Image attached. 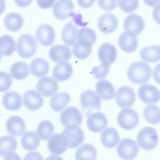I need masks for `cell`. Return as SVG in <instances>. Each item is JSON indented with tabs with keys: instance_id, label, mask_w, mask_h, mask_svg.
<instances>
[{
	"instance_id": "6da1fadb",
	"label": "cell",
	"mask_w": 160,
	"mask_h": 160,
	"mask_svg": "<svg viewBox=\"0 0 160 160\" xmlns=\"http://www.w3.org/2000/svg\"><path fill=\"white\" fill-rule=\"evenodd\" d=\"M127 75L129 79L136 84L147 82L151 77V67L142 61L132 62L128 68Z\"/></svg>"
},
{
	"instance_id": "7a4b0ae2",
	"label": "cell",
	"mask_w": 160,
	"mask_h": 160,
	"mask_svg": "<svg viewBox=\"0 0 160 160\" xmlns=\"http://www.w3.org/2000/svg\"><path fill=\"white\" fill-rule=\"evenodd\" d=\"M80 102L82 111L86 116H89L94 111H99L101 107L100 96L91 89L86 90L81 93Z\"/></svg>"
},
{
	"instance_id": "3957f363",
	"label": "cell",
	"mask_w": 160,
	"mask_h": 160,
	"mask_svg": "<svg viewBox=\"0 0 160 160\" xmlns=\"http://www.w3.org/2000/svg\"><path fill=\"white\" fill-rule=\"evenodd\" d=\"M159 141V136L156 130L152 127L142 128L137 136V142L141 148L150 151L154 149Z\"/></svg>"
},
{
	"instance_id": "277c9868",
	"label": "cell",
	"mask_w": 160,
	"mask_h": 160,
	"mask_svg": "<svg viewBox=\"0 0 160 160\" xmlns=\"http://www.w3.org/2000/svg\"><path fill=\"white\" fill-rule=\"evenodd\" d=\"M16 51L22 58H30L36 52L37 44L34 38L28 34H21L17 42Z\"/></svg>"
},
{
	"instance_id": "5b68a950",
	"label": "cell",
	"mask_w": 160,
	"mask_h": 160,
	"mask_svg": "<svg viewBox=\"0 0 160 160\" xmlns=\"http://www.w3.org/2000/svg\"><path fill=\"white\" fill-rule=\"evenodd\" d=\"M116 151L119 156L124 160L134 158L139 151V147L135 141L130 138H124L118 142Z\"/></svg>"
},
{
	"instance_id": "8992f818",
	"label": "cell",
	"mask_w": 160,
	"mask_h": 160,
	"mask_svg": "<svg viewBox=\"0 0 160 160\" xmlns=\"http://www.w3.org/2000/svg\"><path fill=\"white\" fill-rule=\"evenodd\" d=\"M119 126L125 130H131L138 125L139 116L137 112L131 108H124L120 111L117 118Z\"/></svg>"
},
{
	"instance_id": "52a82bcc",
	"label": "cell",
	"mask_w": 160,
	"mask_h": 160,
	"mask_svg": "<svg viewBox=\"0 0 160 160\" xmlns=\"http://www.w3.org/2000/svg\"><path fill=\"white\" fill-rule=\"evenodd\" d=\"M62 133L66 136L68 148L74 149L82 144L84 140V134L79 125L70 124L66 126Z\"/></svg>"
},
{
	"instance_id": "ba28073f",
	"label": "cell",
	"mask_w": 160,
	"mask_h": 160,
	"mask_svg": "<svg viewBox=\"0 0 160 160\" xmlns=\"http://www.w3.org/2000/svg\"><path fill=\"white\" fill-rule=\"evenodd\" d=\"M47 146L52 154H62L68 147L67 138L63 133H55L49 138Z\"/></svg>"
},
{
	"instance_id": "9c48e42d",
	"label": "cell",
	"mask_w": 160,
	"mask_h": 160,
	"mask_svg": "<svg viewBox=\"0 0 160 160\" xmlns=\"http://www.w3.org/2000/svg\"><path fill=\"white\" fill-rule=\"evenodd\" d=\"M136 99L135 92L132 88L128 86L119 88L115 94V99L121 108H129L133 105Z\"/></svg>"
},
{
	"instance_id": "30bf717a",
	"label": "cell",
	"mask_w": 160,
	"mask_h": 160,
	"mask_svg": "<svg viewBox=\"0 0 160 160\" xmlns=\"http://www.w3.org/2000/svg\"><path fill=\"white\" fill-rule=\"evenodd\" d=\"M74 8L71 0H58L52 6V14L57 19L64 20L72 16Z\"/></svg>"
},
{
	"instance_id": "8fae6325",
	"label": "cell",
	"mask_w": 160,
	"mask_h": 160,
	"mask_svg": "<svg viewBox=\"0 0 160 160\" xmlns=\"http://www.w3.org/2000/svg\"><path fill=\"white\" fill-rule=\"evenodd\" d=\"M138 96L144 103L154 104L160 99V91L154 86L145 84L139 88Z\"/></svg>"
},
{
	"instance_id": "7c38bea8",
	"label": "cell",
	"mask_w": 160,
	"mask_h": 160,
	"mask_svg": "<svg viewBox=\"0 0 160 160\" xmlns=\"http://www.w3.org/2000/svg\"><path fill=\"white\" fill-rule=\"evenodd\" d=\"M22 101L23 104L28 109L37 111L42 107L44 103V99L38 91L30 89L24 93Z\"/></svg>"
},
{
	"instance_id": "4fadbf2b",
	"label": "cell",
	"mask_w": 160,
	"mask_h": 160,
	"mask_svg": "<svg viewBox=\"0 0 160 160\" xmlns=\"http://www.w3.org/2000/svg\"><path fill=\"white\" fill-rule=\"evenodd\" d=\"M55 35L53 28L47 24L40 25L36 31L37 41L44 46H49L52 44L55 39Z\"/></svg>"
},
{
	"instance_id": "5bb4252c",
	"label": "cell",
	"mask_w": 160,
	"mask_h": 160,
	"mask_svg": "<svg viewBox=\"0 0 160 160\" xmlns=\"http://www.w3.org/2000/svg\"><path fill=\"white\" fill-rule=\"evenodd\" d=\"M86 125L89 131L92 132H101L108 125V119L101 112H95L88 116Z\"/></svg>"
},
{
	"instance_id": "9a60e30c",
	"label": "cell",
	"mask_w": 160,
	"mask_h": 160,
	"mask_svg": "<svg viewBox=\"0 0 160 160\" xmlns=\"http://www.w3.org/2000/svg\"><path fill=\"white\" fill-rule=\"evenodd\" d=\"M36 88L44 96L49 97L58 91V83L51 76H44L38 80Z\"/></svg>"
},
{
	"instance_id": "2e32d148",
	"label": "cell",
	"mask_w": 160,
	"mask_h": 160,
	"mask_svg": "<svg viewBox=\"0 0 160 160\" xmlns=\"http://www.w3.org/2000/svg\"><path fill=\"white\" fill-rule=\"evenodd\" d=\"M61 124L66 126L70 124L81 125L82 121V116L79 109L69 106L64 109L60 115Z\"/></svg>"
},
{
	"instance_id": "e0dca14e",
	"label": "cell",
	"mask_w": 160,
	"mask_h": 160,
	"mask_svg": "<svg viewBox=\"0 0 160 160\" xmlns=\"http://www.w3.org/2000/svg\"><path fill=\"white\" fill-rule=\"evenodd\" d=\"M145 23L138 14H131L126 17L123 22V27L126 31L132 32L135 35L140 34L144 28Z\"/></svg>"
},
{
	"instance_id": "ac0fdd59",
	"label": "cell",
	"mask_w": 160,
	"mask_h": 160,
	"mask_svg": "<svg viewBox=\"0 0 160 160\" xmlns=\"http://www.w3.org/2000/svg\"><path fill=\"white\" fill-rule=\"evenodd\" d=\"M98 55L99 61L102 64L110 66L116 59L117 51L114 45L105 42L99 47Z\"/></svg>"
},
{
	"instance_id": "d6986e66",
	"label": "cell",
	"mask_w": 160,
	"mask_h": 160,
	"mask_svg": "<svg viewBox=\"0 0 160 160\" xmlns=\"http://www.w3.org/2000/svg\"><path fill=\"white\" fill-rule=\"evenodd\" d=\"M118 44L125 52H132L138 46V39L134 34L125 31L119 37Z\"/></svg>"
},
{
	"instance_id": "ffe728a7",
	"label": "cell",
	"mask_w": 160,
	"mask_h": 160,
	"mask_svg": "<svg viewBox=\"0 0 160 160\" xmlns=\"http://www.w3.org/2000/svg\"><path fill=\"white\" fill-rule=\"evenodd\" d=\"M118 21L116 16L112 14L107 13L102 15L98 19V29L104 34L113 32L117 28Z\"/></svg>"
},
{
	"instance_id": "44dd1931",
	"label": "cell",
	"mask_w": 160,
	"mask_h": 160,
	"mask_svg": "<svg viewBox=\"0 0 160 160\" xmlns=\"http://www.w3.org/2000/svg\"><path fill=\"white\" fill-rule=\"evenodd\" d=\"M71 55L72 53L70 48L61 44L53 46L49 51L50 59L56 62L68 61L71 58Z\"/></svg>"
},
{
	"instance_id": "7402d4cb",
	"label": "cell",
	"mask_w": 160,
	"mask_h": 160,
	"mask_svg": "<svg viewBox=\"0 0 160 160\" xmlns=\"http://www.w3.org/2000/svg\"><path fill=\"white\" fill-rule=\"evenodd\" d=\"M7 131L14 136H19L26 129V123L23 119L18 116L10 117L6 122Z\"/></svg>"
},
{
	"instance_id": "603a6c76",
	"label": "cell",
	"mask_w": 160,
	"mask_h": 160,
	"mask_svg": "<svg viewBox=\"0 0 160 160\" xmlns=\"http://www.w3.org/2000/svg\"><path fill=\"white\" fill-rule=\"evenodd\" d=\"M52 76L58 81H65L69 79L72 74L71 65L66 61L58 62L52 69Z\"/></svg>"
},
{
	"instance_id": "cb8c5ba5",
	"label": "cell",
	"mask_w": 160,
	"mask_h": 160,
	"mask_svg": "<svg viewBox=\"0 0 160 160\" xmlns=\"http://www.w3.org/2000/svg\"><path fill=\"white\" fill-rule=\"evenodd\" d=\"M2 104L9 111H16L22 106V98L18 92L9 91L4 94Z\"/></svg>"
},
{
	"instance_id": "d4e9b609",
	"label": "cell",
	"mask_w": 160,
	"mask_h": 160,
	"mask_svg": "<svg viewBox=\"0 0 160 160\" xmlns=\"http://www.w3.org/2000/svg\"><path fill=\"white\" fill-rule=\"evenodd\" d=\"M96 91L104 100H110L115 95V89L110 81L106 79H101L96 84Z\"/></svg>"
},
{
	"instance_id": "484cf974",
	"label": "cell",
	"mask_w": 160,
	"mask_h": 160,
	"mask_svg": "<svg viewBox=\"0 0 160 160\" xmlns=\"http://www.w3.org/2000/svg\"><path fill=\"white\" fill-rule=\"evenodd\" d=\"M78 29L72 22H68L61 31V39L63 42L69 46H72L77 41Z\"/></svg>"
},
{
	"instance_id": "4316f807",
	"label": "cell",
	"mask_w": 160,
	"mask_h": 160,
	"mask_svg": "<svg viewBox=\"0 0 160 160\" xmlns=\"http://www.w3.org/2000/svg\"><path fill=\"white\" fill-rule=\"evenodd\" d=\"M119 135L118 131L113 128H108L101 134V141L104 146L113 148L118 143Z\"/></svg>"
},
{
	"instance_id": "83f0119b",
	"label": "cell",
	"mask_w": 160,
	"mask_h": 160,
	"mask_svg": "<svg viewBox=\"0 0 160 160\" xmlns=\"http://www.w3.org/2000/svg\"><path fill=\"white\" fill-rule=\"evenodd\" d=\"M142 60L148 62H157L160 61V46L151 45L142 48L139 52Z\"/></svg>"
},
{
	"instance_id": "f1b7e54d",
	"label": "cell",
	"mask_w": 160,
	"mask_h": 160,
	"mask_svg": "<svg viewBox=\"0 0 160 160\" xmlns=\"http://www.w3.org/2000/svg\"><path fill=\"white\" fill-rule=\"evenodd\" d=\"M49 69L48 62L41 58L32 59L30 64L31 73L36 77H42L48 74Z\"/></svg>"
},
{
	"instance_id": "f546056e",
	"label": "cell",
	"mask_w": 160,
	"mask_h": 160,
	"mask_svg": "<svg viewBox=\"0 0 160 160\" xmlns=\"http://www.w3.org/2000/svg\"><path fill=\"white\" fill-rule=\"evenodd\" d=\"M97 151L95 147L88 143H86L79 147L75 153L76 160H96Z\"/></svg>"
},
{
	"instance_id": "4dcf8cb0",
	"label": "cell",
	"mask_w": 160,
	"mask_h": 160,
	"mask_svg": "<svg viewBox=\"0 0 160 160\" xmlns=\"http://www.w3.org/2000/svg\"><path fill=\"white\" fill-rule=\"evenodd\" d=\"M21 145L22 148L28 151L36 150L39 144V138L37 132L32 131L25 132L21 137Z\"/></svg>"
},
{
	"instance_id": "1f68e13d",
	"label": "cell",
	"mask_w": 160,
	"mask_h": 160,
	"mask_svg": "<svg viewBox=\"0 0 160 160\" xmlns=\"http://www.w3.org/2000/svg\"><path fill=\"white\" fill-rule=\"evenodd\" d=\"M71 96L66 92H61L52 96L50 99L52 109L56 112L61 111L70 102Z\"/></svg>"
},
{
	"instance_id": "d6a6232c",
	"label": "cell",
	"mask_w": 160,
	"mask_h": 160,
	"mask_svg": "<svg viewBox=\"0 0 160 160\" xmlns=\"http://www.w3.org/2000/svg\"><path fill=\"white\" fill-rule=\"evenodd\" d=\"M24 21L22 17L18 12H10L4 19L6 28L12 32L19 31L22 26Z\"/></svg>"
},
{
	"instance_id": "836d02e7",
	"label": "cell",
	"mask_w": 160,
	"mask_h": 160,
	"mask_svg": "<svg viewBox=\"0 0 160 160\" xmlns=\"http://www.w3.org/2000/svg\"><path fill=\"white\" fill-rule=\"evenodd\" d=\"M92 46V44L88 42L77 40L72 48L73 55L78 59H85L91 54Z\"/></svg>"
},
{
	"instance_id": "e575fe53",
	"label": "cell",
	"mask_w": 160,
	"mask_h": 160,
	"mask_svg": "<svg viewBox=\"0 0 160 160\" xmlns=\"http://www.w3.org/2000/svg\"><path fill=\"white\" fill-rule=\"evenodd\" d=\"M29 66L23 61L14 62L10 67L9 73L12 78L21 80L25 79L29 75Z\"/></svg>"
},
{
	"instance_id": "d590c367",
	"label": "cell",
	"mask_w": 160,
	"mask_h": 160,
	"mask_svg": "<svg viewBox=\"0 0 160 160\" xmlns=\"http://www.w3.org/2000/svg\"><path fill=\"white\" fill-rule=\"evenodd\" d=\"M16 48V42L12 37L8 34L0 36V52L4 56H11Z\"/></svg>"
},
{
	"instance_id": "8d00e7d4",
	"label": "cell",
	"mask_w": 160,
	"mask_h": 160,
	"mask_svg": "<svg viewBox=\"0 0 160 160\" xmlns=\"http://www.w3.org/2000/svg\"><path fill=\"white\" fill-rule=\"evenodd\" d=\"M18 146L16 139L11 136H4L0 138V156H4L14 151Z\"/></svg>"
},
{
	"instance_id": "74e56055",
	"label": "cell",
	"mask_w": 160,
	"mask_h": 160,
	"mask_svg": "<svg viewBox=\"0 0 160 160\" xmlns=\"http://www.w3.org/2000/svg\"><path fill=\"white\" fill-rule=\"evenodd\" d=\"M143 115L146 121L152 124L160 122V108L154 104L146 106L143 111Z\"/></svg>"
},
{
	"instance_id": "f35d334b",
	"label": "cell",
	"mask_w": 160,
	"mask_h": 160,
	"mask_svg": "<svg viewBox=\"0 0 160 160\" xmlns=\"http://www.w3.org/2000/svg\"><path fill=\"white\" fill-rule=\"evenodd\" d=\"M54 131V128L53 124L47 120H44L39 122L38 126L36 132L39 138L43 140H47L49 139Z\"/></svg>"
},
{
	"instance_id": "ab89813d",
	"label": "cell",
	"mask_w": 160,
	"mask_h": 160,
	"mask_svg": "<svg viewBox=\"0 0 160 160\" xmlns=\"http://www.w3.org/2000/svg\"><path fill=\"white\" fill-rule=\"evenodd\" d=\"M77 40L84 41L93 45L96 40V34L91 28H83L78 29Z\"/></svg>"
},
{
	"instance_id": "60d3db41",
	"label": "cell",
	"mask_w": 160,
	"mask_h": 160,
	"mask_svg": "<svg viewBox=\"0 0 160 160\" xmlns=\"http://www.w3.org/2000/svg\"><path fill=\"white\" fill-rule=\"evenodd\" d=\"M118 2L120 9L126 12L134 11L139 5V0H118Z\"/></svg>"
},
{
	"instance_id": "b9f144b4",
	"label": "cell",
	"mask_w": 160,
	"mask_h": 160,
	"mask_svg": "<svg viewBox=\"0 0 160 160\" xmlns=\"http://www.w3.org/2000/svg\"><path fill=\"white\" fill-rule=\"evenodd\" d=\"M12 82V79L8 72L0 71V92H6L11 88Z\"/></svg>"
},
{
	"instance_id": "7bdbcfd3",
	"label": "cell",
	"mask_w": 160,
	"mask_h": 160,
	"mask_svg": "<svg viewBox=\"0 0 160 160\" xmlns=\"http://www.w3.org/2000/svg\"><path fill=\"white\" fill-rule=\"evenodd\" d=\"M110 66L101 63L99 66L92 68V74L97 79H102L105 78L109 73Z\"/></svg>"
},
{
	"instance_id": "ee69618b",
	"label": "cell",
	"mask_w": 160,
	"mask_h": 160,
	"mask_svg": "<svg viewBox=\"0 0 160 160\" xmlns=\"http://www.w3.org/2000/svg\"><path fill=\"white\" fill-rule=\"evenodd\" d=\"M118 1V0H98V4L102 10L110 11L116 8Z\"/></svg>"
},
{
	"instance_id": "f6af8a7d",
	"label": "cell",
	"mask_w": 160,
	"mask_h": 160,
	"mask_svg": "<svg viewBox=\"0 0 160 160\" xmlns=\"http://www.w3.org/2000/svg\"><path fill=\"white\" fill-rule=\"evenodd\" d=\"M23 160H44L42 156L38 152H31L26 154Z\"/></svg>"
},
{
	"instance_id": "bcb514c9",
	"label": "cell",
	"mask_w": 160,
	"mask_h": 160,
	"mask_svg": "<svg viewBox=\"0 0 160 160\" xmlns=\"http://www.w3.org/2000/svg\"><path fill=\"white\" fill-rule=\"evenodd\" d=\"M55 0H36L39 7L42 9H48L52 7L54 4Z\"/></svg>"
},
{
	"instance_id": "7dc6e473",
	"label": "cell",
	"mask_w": 160,
	"mask_h": 160,
	"mask_svg": "<svg viewBox=\"0 0 160 160\" xmlns=\"http://www.w3.org/2000/svg\"><path fill=\"white\" fill-rule=\"evenodd\" d=\"M152 17L156 22L160 24V2L154 6L152 11Z\"/></svg>"
},
{
	"instance_id": "c3c4849f",
	"label": "cell",
	"mask_w": 160,
	"mask_h": 160,
	"mask_svg": "<svg viewBox=\"0 0 160 160\" xmlns=\"http://www.w3.org/2000/svg\"><path fill=\"white\" fill-rule=\"evenodd\" d=\"M152 76L156 82L160 84V63L156 65L154 68L152 72Z\"/></svg>"
},
{
	"instance_id": "681fc988",
	"label": "cell",
	"mask_w": 160,
	"mask_h": 160,
	"mask_svg": "<svg viewBox=\"0 0 160 160\" xmlns=\"http://www.w3.org/2000/svg\"><path fill=\"white\" fill-rule=\"evenodd\" d=\"M78 5L82 8L91 7L95 2V0H77Z\"/></svg>"
},
{
	"instance_id": "f907efd6",
	"label": "cell",
	"mask_w": 160,
	"mask_h": 160,
	"mask_svg": "<svg viewBox=\"0 0 160 160\" xmlns=\"http://www.w3.org/2000/svg\"><path fill=\"white\" fill-rule=\"evenodd\" d=\"M4 160H21V159L18 154L11 152L4 157Z\"/></svg>"
},
{
	"instance_id": "816d5d0a",
	"label": "cell",
	"mask_w": 160,
	"mask_h": 160,
	"mask_svg": "<svg viewBox=\"0 0 160 160\" xmlns=\"http://www.w3.org/2000/svg\"><path fill=\"white\" fill-rule=\"evenodd\" d=\"M16 4L21 8H25L29 6L32 0H14Z\"/></svg>"
},
{
	"instance_id": "f5cc1de1",
	"label": "cell",
	"mask_w": 160,
	"mask_h": 160,
	"mask_svg": "<svg viewBox=\"0 0 160 160\" xmlns=\"http://www.w3.org/2000/svg\"><path fill=\"white\" fill-rule=\"evenodd\" d=\"M145 4H146L148 6L153 7L155 6L156 4L160 2V0H143Z\"/></svg>"
},
{
	"instance_id": "db71d44e",
	"label": "cell",
	"mask_w": 160,
	"mask_h": 160,
	"mask_svg": "<svg viewBox=\"0 0 160 160\" xmlns=\"http://www.w3.org/2000/svg\"><path fill=\"white\" fill-rule=\"evenodd\" d=\"M46 160H64L62 158L58 155H51L48 157Z\"/></svg>"
},
{
	"instance_id": "11a10c76",
	"label": "cell",
	"mask_w": 160,
	"mask_h": 160,
	"mask_svg": "<svg viewBox=\"0 0 160 160\" xmlns=\"http://www.w3.org/2000/svg\"><path fill=\"white\" fill-rule=\"evenodd\" d=\"M6 8V2L4 0H0V14H1Z\"/></svg>"
},
{
	"instance_id": "9f6ffc18",
	"label": "cell",
	"mask_w": 160,
	"mask_h": 160,
	"mask_svg": "<svg viewBox=\"0 0 160 160\" xmlns=\"http://www.w3.org/2000/svg\"><path fill=\"white\" fill-rule=\"evenodd\" d=\"M1 54L0 52V61H1Z\"/></svg>"
}]
</instances>
